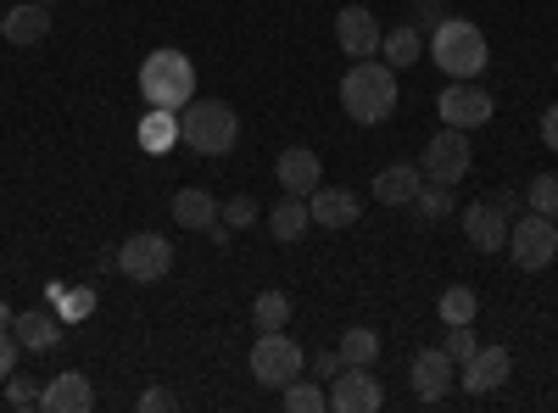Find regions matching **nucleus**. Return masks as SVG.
Masks as SVG:
<instances>
[{
    "instance_id": "1",
    "label": "nucleus",
    "mask_w": 558,
    "mask_h": 413,
    "mask_svg": "<svg viewBox=\"0 0 558 413\" xmlns=\"http://www.w3.org/2000/svg\"><path fill=\"white\" fill-rule=\"evenodd\" d=\"M341 107H347V118L363 123V129L386 123V118L397 112V68H391V62H375V57L352 62L347 78H341Z\"/></svg>"
},
{
    "instance_id": "2",
    "label": "nucleus",
    "mask_w": 558,
    "mask_h": 413,
    "mask_svg": "<svg viewBox=\"0 0 558 413\" xmlns=\"http://www.w3.org/2000/svg\"><path fill=\"white\" fill-rule=\"evenodd\" d=\"M140 96H146V107H191L196 101V62L173 51V45H162V51H151L146 62H140Z\"/></svg>"
},
{
    "instance_id": "3",
    "label": "nucleus",
    "mask_w": 558,
    "mask_h": 413,
    "mask_svg": "<svg viewBox=\"0 0 558 413\" xmlns=\"http://www.w3.org/2000/svg\"><path fill=\"white\" fill-rule=\"evenodd\" d=\"M179 141L191 146L196 157H223V151H235V141H241V118H235L229 101L196 96L191 107H179Z\"/></svg>"
},
{
    "instance_id": "4",
    "label": "nucleus",
    "mask_w": 558,
    "mask_h": 413,
    "mask_svg": "<svg viewBox=\"0 0 558 413\" xmlns=\"http://www.w3.org/2000/svg\"><path fill=\"white\" fill-rule=\"evenodd\" d=\"M430 57L447 78H481L486 73V34L470 17H441L430 34Z\"/></svg>"
},
{
    "instance_id": "5",
    "label": "nucleus",
    "mask_w": 558,
    "mask_h": 413,
    "mask_svg": "<svg viewBox=\"0 0 558 413\" xmlns=\"http://www.w3.org/2000/svg\"><path fill=\"white\" fill-rule=\"evenodd\" d=\"M508 257H514L520 268H547L558 257V223L547 212H520L514 223H508Z\"/></svg>"
},
{
    "instance_id": "6",
    "label": "nucleus",
    "mask_w": 558,
    "mask_h": 413,
    "mask_svg": "<svg viewBox=\"0 0 558 413\" xmlns=\"http://www.w3.org/2000/svg\"><path fill=\"white\" fill-rule=\"evenodd\" d=\"M470 168H475L470 129H447V123H441V134H430L425 157H418V173H425V179H441V185H458V179L470 173Z\"/></svg>"
},
{
    "instance_id": "7",
    "label": "nucleus",
    "mask_w": 558,
    "mask_h": 413,
    "mask_svg": "<svg viewBox=\"0 0 558 413\" xmlns=\"http://www.w3.org/2000/svg\"><path fill=\"white\" fill-rule=\"evenodd\" d=\"M118 268H123V280H134V286H157V280H168L173 274V241H162V235H129L123 246H118Z\"/></svg>"
},
{
    "instance_id": "8",
    "label": "nucleus",
    "mask_w": 558,
    "mask_h": 413,
    "mask_svg": "<svg viewBox=\"0 0 558 413\" xmlns=\"http://www.w3.org/2000/svg\"><path fill=\"white\" fill-rule=\"evenodd\" d=\"M302 347L291 341V336H279V330H263L257 336V347H252V375H257V386H291L296 375H302Z\"/></svg>"
},
{
    "instance_id": "9",
    "label": "nucleus",
    "mask_w": 558,
    "mask_h": 413,
    "mask_svg": "<svg viewBox=\"0 0 558 413\" xmlns=\"http://www.w3.org/2000/svg\"><path fill=\"white\" fill-rule=\"evenodd\" d=\"M436 112H441V123L447 129H481V123H492V96L475 84V78H452L441 96H436Z\"/></svg>"
},
{
    "instance_id": "10",
    "label": "nucleus",
    "mask_w": 558,
    "mask_h": 413,
    "mask_svg": "<svg viewBox=\"0 0 558 413\" xmlns=\"http://www.w3.org/2000/svg\"><path fill=\"white\" fill-rule=\"evenodd\" d=\"M452 380H458V363H452L447 347H418V352H413V363H408V386H413L418 402H441V397L452 391Z\"/></svg>"
},
{
    "instance_id": "11",
    "label": "nucleus",
    "mask_w": 558,
    "mask_h": 413,
    "mask_svg": "<svg viewBox=\"0 0 558 413\" xmlns=\"http://www.w3.org/2000/svg\"><path fill=\"white\" fill-rule=\"evenodd\" d=\"M380 39H386V28H380V17L368 12V7H341L336 12V45L347 57H375L380 51Z\"/></svg>"
},
{
    "instance_id": "12",
    "label": "nucleus",
    "mask_w": 558,
    "mask_h": 413,
    "mask_svg": "<svg viewBox=\"0 0 558 413\" xmlns=\"http://www.w3.org/2000/svg\"><path fill=\"white\" fill-rule=\"evenodd\" d=\"M508 369H514L508 347H475L470 357H463V369H458V386L470 397H486V391H497L508 380Z\"/></svg>"
},
{
    "instance_id": "13",
    "label": "nucleus",
    "mask_w": 558,
    "mask_h": 413,
    "mask_svg": "<svg viewBox=\"0 0 558 413\" xmlns=\"http://www.w3.org/2000/svg\"><path fill=\"white\" fill-rule=\"evenodd\" d=\"M508 223H514V218H508L492 196L463 207V235H470L475 252H502V246H508Z\"/></svg>"
},
{
    "instance_id": "14",
    "label": "nucleus",
    "mask_w": 558,
    "mask_h": 413,
    "mask_svg": "<svg viewBox=\"0 0 558 413\" xmlns=\"http://www.w3.org/2000/svg\"><path fill=\"white\" fill-rule=\"evenodd\" d=\"M380 402H386V391H380V380L368 369H341L330 380V408L336 413H375Z\"/></svg>"
},
{
    "instance_id": "15",
    "label": "nucleus",
    "mask_w": 558,
    "mask_h": 413,
    "mask_svg": "<svg viewBox=\"0 0 558 413\" xmlns=\"http://www.w3.org/2000/svg\"><path fill=\"white\" fill-rule=\"evenodd\" d=\"M274 173H279V191H286V196H302V202L324 185L318 151H307V146H286V151H279V162H274Z\"/></svg>"
},
{
    "instance_id": "16",
    "label": "nucleus",
    "mask_w": 558,
    "mask_h": 413,
    "mask_svg": "<svg viewBox=\"0 0 558 413\" xmlns=\"http://www.w3.org/2000/svg\"><path fill=\"white\" fill-rule=\"evenodd\" d=\"M307 212H313V223H324V229H352L357 212H363V196L347 191V185H318V191L307 196Z\"/></svg>"
},
{
    "instance_id": "17",
    "label": "nucleus",
    "mask_w": 558,
    "mask_h": 413,
    "mask_svg": "<svg viewBox=\"0 0 558 413\" xmlns=\"http://www.w3.org/2000/svg\"><path fill=\"white\" fill-rule=\"evenodd\" d=\"M39 408L45 413H89V408H96V386H89V375L68 369V375H57L51 386H45Z\"/></svg>"
},
{
    "instance_id": "18",
    "label": "nucleus",
    "mask_w": 558,
    "mask_h": 413,
    "mask_svg": "<svg viewBox=\"0 0 558 413\" xmlns=\"http://www.w3.org/2000/svg\"><path fill=\"white\" fill-rule=\"evenodd\" d=\"M45 34H51V7L45 0H28V7H12L0 17V39L7 45H39Z\"/></svg>"
},
{
    "instance_id": "19",
    "label": "nucleus",
    "mask_w": 558,
    "mask_h": 413,
    "mask_svg": "<svg viewBox=\"0 0 558 413\" xmlns=\"http://www.w3.org/2000/svg\"><path fill=\"white\" fill-rule=\"evenodd\" d=\"M418 185H425V173H418L413 162H391V168L375 173V191H368V196H375L380 207H408L418 196Z\"/></svg>"
},
{
    "instance_id": "20",
    "label": "nucleus",
    "mask_w": 558,
    "mask_h": 413,
    "mask_svg": "<svg viewBox=\"0 0 558 413\" xmlns=\"http://www.w3.org/2000/svg\"><path fill=\"white\" fill-rule=\"evenodd\" d=\"M12 336L23 352H51L62 341V318L57 313H12Z\"/></svg>"
},
{
    "instance_id": "21",
    "label": "nucleus",
    "mask_w": 558,
    "mask_h": 413,
    "mask_svg": "<svg viewBox=\"0 0 558 413\" xmlns=\"http://www.w3.org/2000/svg\"><path fill=\"white\" fill-rule=\"evenodd\" d=\"M140 146H146L151 157H168V151L179 146V112L151 107L146 118H140Z\"/></svg>"
},
{
    "instance_id": "22",
    "label": "nucleus",
    "mask_w": 558,
    "mask_h": 413,
    "mask_svg": "<svg viewBox=\"0 0 558 413\" xmlns=\"http://www.w3.org/2000/svg\"><path fill=\"white\" fill-rule=\"evenodd\" d=\"M173 223H184V229H213V223H218V202H213L202 185H184V191L173 196Z\"/></svg>"
},
{
    "instance_id": "23",
    "label": "nucleus",
    "mask_w": 558,
    "mask_h": 413,
    "mask_svg": "<svg viewBox=\"0 0 558 413\" xmlns=\"http://www.w3.org/2000/svg\"><path fill=\"white\" fill-rule=\"evenodd\" d=\"M307 223H313V212H307V202L302 196H286V202H279L274 212H268V229H274V241H302L307 235Z\"/></svg>"
},
{
    "instance_id": "24",
    "label": "nucleus",
    "mask_w": 558,
    "mask_h": 413,
    "mask_svg": "<svg viewBox=\"0 0 558 413\" xmlns=\"http://www.w3.org/2000/svg\"><path fill=\"white\" fill-rule=\"evenodd\" d=\"M341 357H347V369H375V357H380V336L368 330V325H352L347 336H341V347H336Z\"/></svg>"
},
{
    "instance_id": "25",
    "label": "nucleus",
    "mask_w": 558,
    "mask_h": 413,
    "mask_svg": "<svg viewBox=\"0 0 558 413\" xmlns=\"http://www.w3.org/2000/svg\"><path fill=\"white\" fill-rule=\"evenodd\" d=\"M380 51H386V62H391V68H413L418 57H425V39H418V23L391 28V34L380 39Z\"/></svg>"
},
{
    "instance_id": "26",
    "label": "nucleus",
    "mask_w": 558,
    "mask_h": 413,
    "mask_svg": "<svg viewBox=\"0 0 558 413\" xmlns=\"http://www.w3.org/2000/svg\"><path fill=\"white\" fill-rule=\"evenodd\" d=\"M279 402H286V413H324V408H330V391L296 375L291 386H279Z\"/></svg>"
},
{
    "instance_id": "27",
    "label": "nucleus",
    "mask_w": 558,
    "mask_h": 413,
    "mask_svg": "<svg viewBox=\"0 0 558 413\" xmlns=\"http://www.w3.org/2000/svg\"><path fill=\"white\" fill-rule=\"evenodd\" d=\"M252 325H257V330H286V325H291V296H286V291H263V296L252 302Z\"/></svg>"
},
{
    "instance_id": "28",
    "label": "nucleus",
    "mask_w": 558,
    "mask_h": 413,
    "mask_svg": "<svg viewBox=\"0 0 558 413\" xmlns=\"http://www.w3.org/2000/svg\"><path fill=\"white\" fill-rule=\"evenodd\" d=\"M436 307H441V325H475V307H481V302H475L470 286H447Z\"/></svg>"
},
{
    "instance_id": "29",
    "label": "nucleus",
    "mask_w": 558,
    "mask_h": 413,
    "mask_svg": "<svg viewBox=\"0 0 558 413\" xmlns=\"http://www.w3.org/2000/svg\"><path fill=\"white\" fill-rule=\"evenodd\" d=\"M525 212H547L558 218V173H536L525 185Z\"/></svg>"
},
{
    "instance_id": "30",
    "label": "nucleus",
    "mask_w": 558,
    "mask_h": 413,
    "mask_svg": "<svg viewBox=\"0 0 558 413\" xmlns=\"http://www.w3.org/2000/svg\"><path fill=\"white\" fill-rule=\"evenodd\" d=\"M413 207L425 212V218H447V212H452V185H441V179H425V185H418V196H413Z\"/></svg>"
},
{
    "instance_id": "31",
    "label": "nucleus",
    "mask_w": 558,
    "mask_h": 413,
    "mask_svg": "<svg viewBox=\"0 0 558 413\" xmlns=\"http://www.w3.org/2000/svg\"><path fill=\"white\" fill-rule=\"evenodd\" d=\"M89 307H96V286H78V291L62 286V296H57V318H62V325H78V318H89Z\"/></svg>"
},
{
    "instance_id": "32",
    "label": "nucleus",
    "mask_w": 558,
    "mask_h": 413,
    "mask_svg": "<svg viewBox=\"0 0 558 413\" xmlns=\"http://www.w3.org/2000/svg\"><path fill=\"white\" fill-rule=\"evenodd\" d=\"M218 218H223L229 229H246V223H257V202H252V196H229V202L218 207Z\"/></svg>"
},
{
    "instance_id": "33",
    "label": "nucleus",
    "mask_w": 558,
    "mask_h": 413,
    "mask_svg": "<svg viewBox=\"0 0 558 413\" xmlns=\"http://www.w3.org/2000/svg\"><path fill=\"white\" fill-rule=\"evenodd\" d=\"M441 347L452 352V363H463V357H470V352H475L481 341L470 336V325H447V341H441Z\"/></svg>"
},
{
    "instance_id": "34",
    "label": "nucleus",
    "mask_w": 558,
    "mask_h": 413,
    "mask_svg": "<svg viewBox=\"0 0 558 413\" xmlns=\"http://www.w3.org/2000/svg\"><path fill=\"white\" fill-rule=\"evenodd\" d=\"M39 397H45V391H34L28 380H17V375H12V386H7V402H12L17 413H34V408H39Z\"/></svg>"
},
{
    "instance_id": "35",
    "label": "nucleus",
    "mask_w": 558,
    "mask_h": 413,
    "mask_svg": "<svg viewBox=\"0 0 558 413\" xmlns=\"http://www.w3.org/2000/svg\"><path fill=\"white\" fill-rule=\"evenodd\" d=\"M168 408H179V397H173V391H162V386L140 391V413H168Z\"/></svg>"
},
{
    "instance_id": "36",
    "label": "nucleus",
    "mask_w": 558,
    "mask_h": 413,
    "mask_svg": "<svg viewBox=\"0 0 558 413\" xmlns=\"http://www.w3.org/2000/svg\"><path fill=\"white\" fill-rule=\"evenodd\" d=\"M17 352H23V347H17V336L0 330V380H12V375H17Z\"/></svg>"
},
{
    "instance_id": "37",
    "label": "nucleus",
    "mask_w": 558,
    "mask_h": 413,
    "mask_svg": "<svg viewBox=\"0 0 558 413\" xmlns=\"http://www.w3.org/2000/svg\"><path fill=\"white\" fill-rule=\"evenodd\" d=\"M341 369H347L341 352H318V357H313V375H318V380H336Z\"/></svg>"
},
{
    "instance_id": "38",
    "label": "nucleus",
    "mask_w": 558,
    "mask_h": 413,
    "mask_svg": "<svg viewBox=\"0 0 558 413\" xmlns=\"http://www.w3.org/2000/svg\"><path fill=\"white\" fill-rule=\"evenodd\" d=\"M413 12H418L413 23H441V17H447V12H441V0H413Z\"/></svg>"
},
{
    "instance_id": "39",
    "label": "nucleus",
    "mask_w": 558,
    "mask_h": 413,
    "mask_svg": "<svg viewBox=\"0 0 558 413\" xmlns=\"http://www.w3.org/2000/svg\"><path fill=\"white\" fill-rule=\"evenodd\" d=\"M542 141H547V151H558V107L542 112Z\"/></svg>"
},
{
    "instance_id": "40",
    "label": "nucleus",
    "mask_w": 558,
    "mask_h": 413,
    "mask_svg": "<svg viewBox=\"0 0 558 413\" xmlns=\"http://www.w3.org/2000/svg\"><path fill=\"white\" fill-rule=\"evenodd\" d=\"M492 202H497V207H502L508 218H520V207H525V196H514V191H497Z\"/></svg>"
},
{
    "instance_id": "41",
    "label": "nucleus",
    "mask_w": 558,
    "mask_h": 413,
    "mask_svg": "<svg viewBox=\"0 0 558 413\" xmlns=\"http://www.w3.org/2000/svg\"><path fill=\"white\" fill-rule=\"evenodd\" d=\"M7 325H12V307H7V302H0V330H7Z\"/></svg>"
}]
</instances>
